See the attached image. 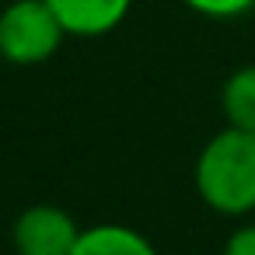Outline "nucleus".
I'll return each instance as SVG.
<instances>
[{
	"mask_svg": "<svg viewBox=\"0 0 255 255\" xmlns=\"http://www.w3.org/2000/svg\"><path fill=\"white\" fill-rule=\"evenodd\" d=\"M220 109H224L227 126H238V129L255 133V63L234 70V74L224 81Z\"/></svg>",
	"mask_w": 255,
	"mask_h": 255,
	"instance_id": "6",
	"label": "nucleus"
},
{
	"mask_svg": "<svg viewBox=\"0 0 255 255\" xmlns=\"http://www.w3.org/2000/svg\"><path fill=\"white\" fill-rule=\"evenodd\" d=\"M81 231L84 227L63 206L35 203L14 220L11 245H14L18 255H70Z\"/></svg>",
	"mask_w": 255,
	"mask_h": 255,
	"instance_id": "3",
	"label": "nucleus"
},
{
	"mask_svg": "<svg viewBox=\"0 0 255 255\" xmlns=\"http://www.w3.org/2000/svg\"><path fill=\"white\" fill-rule=\"evenodd\" d=\"M182 4L203 18H238L255 7V0H182Z\"/></svg>",
	"mask_w": 255,
	"mask_h": 255,
	"instance_id": "7",
	"label": "nucleus"
},
{
	"mask_svg": "<svg viewBox=\"0 0 255 255\" xmlns=\"http://www.w3.org/2000/svg\"><path fill=\"white\" fill-rule=\"evenodd\" d=\"M49 7L60 14L67 35L98 39L126 21L133 0H49Z\"/></svg>",
	"mask_w": 255,
	"mask_h": 255,
	"instance_id": "4",
	"label": "nucleus"
},
{
	"mask_svg": "<svg viewBox=\"0 0 255 255\" xmlns=\"http://www.w3.org/2000/svg\"><path fill=\"white\" fill-rule=\"evenodd\" d=\"M224 255H255V224H241L224 241Z\"/></svg>",
	"mask_w": 255,
	"mask_h": 255,
	"instance_id": "8",
	"label": "nucleus"
},
{
	"mask_svg": "<svg viewBox=\"0 0 255 255\" xmlns=\"http://www.w3.org/2000/svg\"><path fill=\"white\" fill-rule=\"evenodd\" d=\"M67 28L49 0H11L0 11V56L14 67H39L60 53Z\"/></svg>",
	"mask_w": 255,
	"mask_h": 255,
	"instance_id": "2",
	"label": "nucleus"
},
{
	"mask_svg": "<svg viewBox=\"0 0 255 255\" xmlns=\"http://www.w3.org/2000/svg\"><path fill=\"white\" fill-rule=\"evenodd\" d=\"M196 192L224 217H245L255 210V133L224 126L196 157Z\"/></svg>",
	"mask_w": 255,
	"mask_h": 255,
	"instance_id": "1",
	"label": "nucleus"
},
{
	"mask_svg": "<svg viewBox=\"0 0 255 255\" xmlns=\"http://www.w3.org/2000/svg\"><path fill=\"white\" fill-rule=\"evenodd\" d=\"M70 255H157L147 234L126 224H95L84 227Z\"/></svg>",
	"mask_w": 255,
	"mask_h": 255,
	"instance_id": "5",
	"label": "nucleus"
}]
</instances>
